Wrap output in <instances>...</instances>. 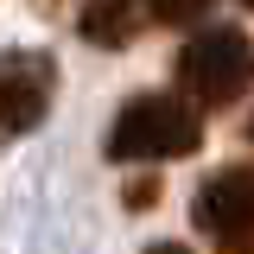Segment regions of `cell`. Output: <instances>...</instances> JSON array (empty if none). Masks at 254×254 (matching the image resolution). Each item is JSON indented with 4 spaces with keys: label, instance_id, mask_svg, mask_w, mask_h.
<instances>
[{
    "label": "cell",
    "instance_id": "obj_1",
    "mask_svg": "<svg viewBox=\"0 0 254 254\" xmlns=\"http://www.w3.org/2000/svg\"><path fill=\"white\" fill-rule=\"evenodd\" d=\"M203 146V121L178 95H133L115 127H108V159L121 165H153V159H185Z\"/></svg>",
    "mask_w": 254,
    "mask_h": 254
},
{
    "label": "cell",
    "instance_id": "obj_2",
    "mask_svg": "<svg viewBox=\"0 0 254 254\" xmlns=\"http://www.w3.org/2000/svg\"><path fill=\"white\" fill-rule=\"evenodd\" d=\"M178 83L190 89V102H203V108H222V102H235V95L254 83V45L242 26H210L197 32L185 45V58H178Z\"/></svg>",
    "mask_w": 254,
    "mask_h": 254
},
{
    "label": "cell",
    "instance_id": "obj_3",
    "mask_svg": "<svg viewBox=\"0 0 254 254\" xmlns=\"http://www.w3.org/2000/svg\"><path fill=\"white\" fill-rule=\"evenodd\" d=\"M190 216H197V235L216 254H254V172L229 165L216 178H203Z\"/></svg>",
    "mask_w": 254,
    "mask_h": 254
},
{
    "label": "cell",
    "instance_id": "obj_4",
    "mask_svg": "<svg viewBox=\"0 0 254 254\" xmlns=\"http://www.w3.org/2000/svg\"><path fill=\"white\" fill-rule=\"evenodd\" d=\"M51 95H58V70L45 51H6L0 58V133L38 127Z\"/></svg>",
    "mask_w": 254,
    "mask_h": 254
},
{
    "label": "cell",
    "instance_id": "obj_5",
    "mask_svg": "<svg viewBox=\"0 0 254 254\" xmlns=\"http://www.w3.org/2000/svg\"><path fill=\"white\" fill-rule=\"evenodd\" d=\"M76 32L89 45H102V51H121V45H133V32H140V6L133 0H83Z\"/></svg>",
    "mask_w": 254,
    "mask_h": 254
},
{
    "label": "cell",
    "instance_id": "obj_6",
    "mask_svg": "<svg viewBox=\"0 0 254 254\" xmlns=\"http://www.w3.org/2000/svg\"><path fill=\"white\" fill-rule=\"evenodd\" d=\"M153 6V19H165V26H197L216 0H146Z\"/></svg>",
    "mask_w": 254,
    "mask_h": 254
},
{
    "label": "cell",
    "instance_id": "obj_7",
    "mask_svg": "<svg viewBox=\"0 0 254 254\" xmlns=\"http://www.w3.org/2000/svg\"><path fill=\"white\" fill-rule=\"evenodd\" d=\"M146 254H190V248H178V242H153Z\"/></svg>",
    "mask_w": 254,
    "mask_h": 254
},
{
    "label": "cell",
    "instance_id": "obj_8",
    "mask_svg": "<svg viewBox=\"0 0 254 254\" xmlns=\"http://www.w3.org/2000/svg\"><path fill=\"white\" fill-rule=\"evenodd\" d=\"M248 133H254V121H248Z\"/></svg>",
    "mask_w": 254,
    "mask_h": 254
},
{
    "label": "cell",
    "instance_id": "obj_9",
    "mask_svg": "<svg viewBox=\"0 0 254 254\" xmlns=\"http://www.w3.org/2000/svg\"><path fill=\"white\" fill-rule=\"evenodd\" d=\"M248 6H254V0H248Z\"/></svg>",
    "mask_w": 254,
    "mask_h": 254
}]
</instances>
